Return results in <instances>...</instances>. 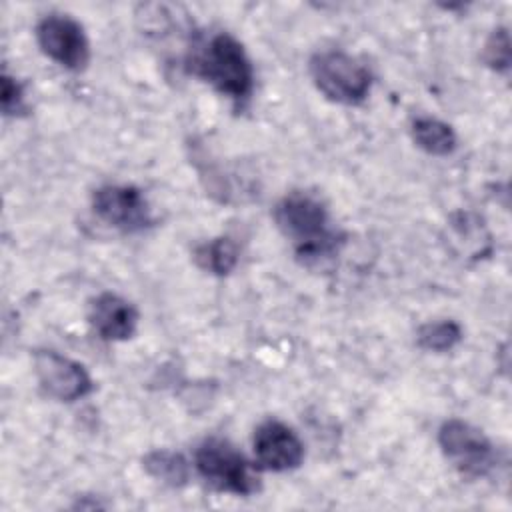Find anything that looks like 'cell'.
Instances as JSON below:
<instances>
[{
	"label": "cell",
	"instance_id": "9",
	"mask_svg": "<svg viewBox=\"0 0 512 512\" xmlns=\"http://www.w3.org/2000/svg\"><path fill=\"white\" fill-rule=\"evenodd\" d=\"M252 446L258 466L272 472L294 470L304 458V444L298 434L278 420L262 422L254 432Z\"/></svg>",
	"mask_w": 512,
	"mask_h": 512
},
{
	"label": "cell",
	"instance_id": "3",
	"mask_svg": "<svg viewBox=\"0 0 512 512\" xmlns=\"http://www.w3.org/2000/svg\"><path fill=\"white\" fill-rule=\"evenodd\" d=\"M310 76L316 88L338 104L364 102L372 84L370 70L358 58L342 50L314 54L310 60Z\"/></svg>",
	"mask_w": 512,
	"mask_h": 512
},
{
	"label": "cell",
	"instance_id": "11",
	"mask_svg": "<svg viewBox=\"0 0 512 512\" xmlns=\"http://www.w3.org/2000/svg\"><path fill=\"white\" fill-rule=\"evenodd\" d=\"M412 138L424 152L434 156H446L456 148V134L452 126L430 116H422L412 122Z\"/></svg>",
	"mask_w": 512,
	"mask_h": 512
},
{
	"label": "cell",
	"instance_id": "2",
	"mask_svg": "<svg viewBox=\"0 0 512 512\" xmlns=\"http://www.w3.org/2000/svg\"><path fill=\"white\" fill-rule=\"evenodd\" d=\"M278 228L294 240L304 262H320L338 250L340 238L328 226L326 206L308 192H290L274 208Z\"/></svg>",
	"mask_w": 512,
	"mask_h": 512
},
{
	"label": "cell",
	"instance_id": "1",
	"mask_svg": "<svg viewBox=\"0 0 512 512\" xmlns=\"http://www.w3.org/2000/svg\"><path fill=\"white\" fill-rule=\"evenodd\" d=\"M188 68L220 94L242 104L254 88V72L244 46L228 32L212 34L194 44L188 56Z\"/></svg>",
	"mask_w": 512,
	"mask_h": 512
},
{
	"label": "cell",
	"instance_id": "14",
	"mask_svg": "<svg viewBox=\"0 0 512 512\" xmlns=\"http://www.w3.org/2000/svg\"><path fill=\"white\" fill-rule=\"evenodd\" d=\"M146 472L168 484V486H182L188 480V462L182 454L172 450H152L144 456Z\"/></svg>",
	"mask_w": 512,
	"mask_h": 512
},
{
	"label": "cell",
	"instance_id": "17",
	"mask_svg": "<svg viewBox=\"0 0 512 512\" xmlns=\"http://www.w3.org/2000/svg\"><path fill=\"white\" fill-rule=\"evenodd\" d=\"M0 102H2V112L6 116H12V114H18L24 110V88L16 78H12L6 72L2 74Z\"/></svg>",
	"mask_w": 512,
	"mask_h": 512
},
{
	"label": "cell",
	"instance_id": "16",
	"mask_svg": "<svg viewBox=\"0 0 512 512\" xmlns=\"http://www.w3.org/2000/svg\"><path fill=\"white\" fill-rule=\"evenodd\" d=\"M484 62L496 72L510 68V38L506 28H496L484 44Z\"/></svg>",
	"mask_w": 512,
	"mask_h": 512
},
{
	"label": "cell",
	"instance_id": "10",
	"mask_svg": "<svg viewBox=\"0 0 512 512\" xmlns=\"http://www.w3.org/2000/svg\"><path fill=\"white\" fill-rule=\"evenodd\" d=\"M88 322L104 340H126L136 330L138 312L126 298L102 292L88 306Z\"/></svg>",
	"mask_w": 512,
	"mask_h": 512
},
{
	"label": "cell",
	"instance_id": "7",
	"mask_svg": "<svg viewBox=\"0 0 512 512\" xmlns=\"http://www.w3.org/2000/svg\"><path fill=\"white\" fill-rule=\"evenodd\" d=\"M92 208L102 222L122 232H140L152 222L144 194L128 184L98 188L92 196Z\"/></svg>",
	"mask_w": 512,
	"mask_h": 512
},
{
	"label": "cell",
	"instance_id": "12",
	"mask_svg": "<svg viewBox=\"0 0 512 512\" xmlns=\"http://www.w3.org/2000/svg\"><path fill=\"white\" fill-rule=\"evenodd\" d=\"M194 260L202 270L216 276H224L230 274L238 264V246L232 238L218 236L200 244L194 250Z\"/></svg>",
	"mask_w": 512,
	"mask_h": 512
},
{
	"label": "cell",
	"instance_id": "5",
	"mask_svg": "<svg viewBox=\"0 0 512 512\" xmlns=\"http://www.w3.org/2000/svg\"><path fill=\"white\" fill-rule=\"evenodd\" d=\"M438 444L462 476H486L496 464V452L488 436L460 418H450L440 426Z\"/></svg>",
	"mask_w": 512,
	"mask_h": 512
},
{
	"label": "cell",
	"instance_id": "6",
	"mask_svg": "<svg viewBox=\"0 0 512 512\" xmlns=\"http://www.w3.org/2000/svg\"><path fill=\"white\" fill-rule=\"evenodd\" d=\"M36 40L48 58L68 70H82L88 64V38L82 26L66 14L44 16L36 26Z\"/></svg>",
	"mask_w": 512,
	"mask_h": 512
},
{
	"label": "cell",
	"instance_id": "15",
	"mask_svg": "<svg viewBox=\"0 0 512 512\" xmlns=\"http://www.w3.org/2000/svg\"><path fill=\"white\" fill-rule=\"evenodd\" d=\"M462 338V328L454 320L426 322L418 328L416 340L418 346L430 352H446L452 350Z\"/></svg>",
	"mask_w": 512,
	"mask_h": 512
},
{
	"label": "cell",
	"instance_id": "13",
	"mask_svg": "<svg viewBox=\"0 0 512 512\" xmlns=\"http://www.w3.org/2000/svg\"><path fill=\"white\" fill-rule=\"evenodd\" d=\"M450 230H452L450 238L456 244H462L466 240L464 254H470L472 258H482L484 254L490 252V234L478 216L468 212L458 214L450 222Z\"/></svg>",
	"mask_w": 512,
	"mask_h": 512
},
{
	"label": "cell",
	"instance_id": "4",
	"mask_svg": "<svg viewBox=\"0 0 512 512\" xmlns=\"http://www.w3.org/2000/svg\"><path fill=\"white\" fill-rule=\"evenodd\" d=\"M194 466L198 474L220 492L248 496L260 488L250 462L222 438L204 440L194 454Z\"/></svg>",
	"mask_w": 512,
	"mask_h": 512
},
{
	"label": "cell",
	"instance_id": "8",
	"mask_svg": "<svg viewBox=\"0 0 512 512\" xmlns=\"http://www.w3.org/2000/svg\"><path fill=\"white\" fill-rule=\"evenodd\" d=\"M34 372L44 392L62 402H74L92 392L94 384L86 368L54 350H42L34 358Z\"/></svg>",
	"mask_w": 512,
	"mask_h": 512
}]
</instances>
